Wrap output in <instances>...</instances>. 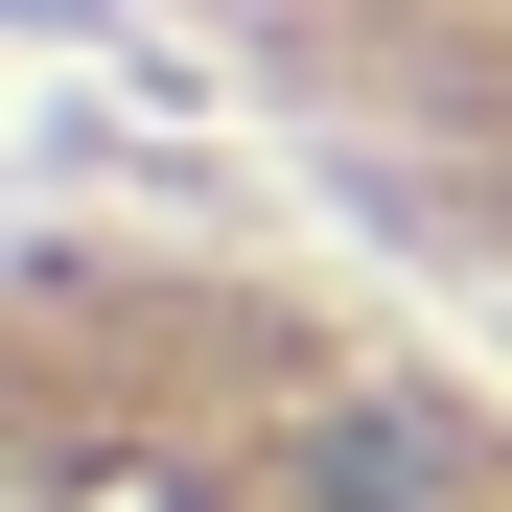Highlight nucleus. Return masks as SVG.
Here are the masks:
<instances>
[{"mask_svg": "<svg viewBox=\"0 0 512 512\" xmlns=\"http://www.w3.org/2000/svg\"><path fill=\"white\" fill-rule=\"evenodd\" d=\"M0 512H512V396L326 280L47 233L0 303Z\"/></svg>", "mask_w": 512, "mask_h": 512, "instance_id": "nucleus-1", "label": "nucleus"}]
</instances>
